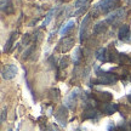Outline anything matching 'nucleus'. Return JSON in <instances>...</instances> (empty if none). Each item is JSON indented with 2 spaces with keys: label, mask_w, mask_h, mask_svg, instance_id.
I'll return each mask as SVG.
<instances>
[{
  "label": "nucleus",
  "mask_w": 131,
  "mask_h": 131,
  "mask_svg": "<svg viewBox=\"0 0 131 131\" xmlns=\"http://www.w3.org/2000/svg\"><path fill=\"white\" fill-rule=\"evenodd\" d=\"M96 74H97V79L92 80V84L96 85H112L119 80V77L117 74L100 69L98 67H96Z\"/></svg>",
  "instance_id": "1"
},
{
  "label": "nucleus",
  "mask_w": 131,
  "mask_h": 131,
  "mask_svg": "<svg viewBox=\"0 0 131 131\" xmlns=\"http://www.w3.org/2000/svg\"><path fill=\"white\" fill-rule=\"evenodd\" d=\"M118 1L119 0H101L100 3H97L94 6V10H92L94 16H97L98 14H107V12H109L118 4Z\"/></svg>",
  "instance_id": "2"
},
{
  "label": "nucleus",
  "mask_w": 131,
  "mask_h": 131,
  "mask_svg": "<svg viewBox=\"0 0 131 131\" xmlns=\"http://www.w3.org/2000/svg\"><path fill=\"white\" fill-rule=\"evenodd\" d=\"M125 15H126L125 9L120 7V9L114 10L113 12H111V14L106 17L104 21L107 22V24H115V23H118V22H120V19H122L123 17H125Z\"/></svg>",
  "instance_id": "3"
},
{
  "label": "nucleus",
  "mask_w": 131,
  "mask_h": 131,
  "mask_svg": "<svg viewBox=\"0 0 131 131\" xmlns=\"http://www.w3.org/2000/svg\"><path fill=\"white\" fill-rule=\"evenodd\" d=\"M67 117H68V111L66 106H61V107L57 109L56 114H55V119L56 122L61 125L62 127H64L67 125Z\"/></svg>",
  "instance_id": "4"
},
{
  "label": "nucleus",
  "mask_w": 131,
  "mask_h": 131,
  "mask_svg": "<svg viewBox=\"0 0 131 131\" xmlns=\"http://www.w3.org/2000/svg\"><path fill=\"white\" fill-rule=\"evenodd\" d=\"M17 72H18V69H17V66L16 64H7L3 68L1 74H3V78H4V79L11 80L16 77Z\"/></svg>",
  "instance_id": "5"
},
{
  "label": "nucleus",
  "mask_w": 131,
  "mask_h": 131,
  "mask_svg": "<svg viewBox=\"0 0 131 131\" xmlns=\"http://www.w3.org/2000/svg\"><path fill=\"white\" fill-rule=\"evenodd\" d=\"M118 38H119V40H122V41L131 44V30H130V27H129L127 24H123L122 27L119 28Z\"/></svg>",
  "instance_id": "6"
},
{
  "label": "nucleus",
  "mask_w": 131,
  "mask_h": 131,
  "mask_svg": "<svg viewBox=\"0 0 131 131\" xmlns=\"http://www.w3.org/2000/svg\"><path fill=\"white\" fill-rule=\"evenodd\" d=\"M100 117H101V113L96 107H85V111L83 112V115H81L84 120H88V119L97 120Z\"/></svg>",
  "instance_id": "7"
},
{
  "label": "nucleus",
  "mask_w": 131,
  "mask_h": 131,
  "mask_svg": "<svg viewBox=\"0 0 131 131\" xmlns=\"http://www.w3.org/2000/svg\"><path fill=\"white\" fill-rule=\"evenodd\" d=\"M92 97L96 102H111L113 98V95L108 91H95L92 94Z\"/></svg>",
  "instance_id": "8"
},
{
  "label": "nucleus",
  "mask_w": 131,
  "mask_h": 131,
  "mask_svg": "<svg viewBox=\"0 0 131 131\" xmlns=\"http://www.w3.org/2000/svg\"><path fill=\"white\" fill-rule=\"evenodd\" d=\"M79 95H80V89L75 88V89L69 94V96H67V98H66V102H64L66 107L73 109L75 106V101H77V98H78Z\"/></svg>",
  "instance_id": "9"
},
{
  "label": "nucleus",
  "mask_w": 131,
  "mask_h": 131,
  "mask_svg": "<svg viewBox=\"0 0 131 131\" xmlns=\"http://www.w3.org/2000/svg\"><path fill=\"white\" fill-rule=\"evenodd\" d=\"M74 45V38L72 37H64L60 42V50L61 52H67Z\"/></svg>",
  "instance_id": "10"
},
{
  "label": "nucleus",
  "mask_w": 131,
  "mask_h": 131,
  "mask_svg": "<svg viewBox=\"0 0 131 131\" xmlns=\"http://www.w3.org/2000/svg\"><path fill=\"white\" fill-rule=\"evenodd\" d=\"M118 111H119V104L117 103H106L102 107V112L106 113L107 115H112L114 113H117Z\"/></svg>",
  "instance_id": "11"
},
{
  "label": "nucleus",
  "mask_w": 131,
  "mask_h": 131,
  "mask_svg": "<svg viewBox=\"0 0 131 131\" xmlns=\"http://www.w3.org/2000/svg\"><path fill=\"white\" fill-rule=\"evenodd\" d=\"M90 21V15L86 14L85 15L84 19L81 21V24H80V29H79V37H80V41L83 42L84 41V38H85V30L88 28V23Z\"/></svg>",
  "instance_id": "12"
},
{
  "label": "nucleus",
  "mask_w": 131,
  "mask_h": 131,
  "mask_svg": "<svg viewBox=\"0 0 131 131\" xmlns=\"http://www.w3.org/2000/svg\"><path fill=\"white\" fill-rule=\"evenodd\" d=\"M74 24H75V21L74 19H69L67 23H64L63 26L61 27V29H60V35L61 37H64V35H67L68 33L72 30V29L74 28Z\"/></svg>",
  "instance_id": "13"
},
{
  "label": "nucleus",
  "mask_w": 131,
  "mask_h": 131,
  "mask_svg": "<svg viewBox=\"0 0 131 131\" xmlns=\"http://www.w3.org/2000/svg\"><path fill=\"white\" fill-rule=\"evenodd\" d=\"M95 56H96V58H97L98 61L108 62V49L107 47H100L97 51H96Z\"/></svg>",
  "instance_id": "14"
},
{
  "label": "nucleus",
  "mask_w": 131,
  "mask_h": 131,
  "mask_svg": "<svg viewBox=\"0 0 131 131\" xmlns=\"http://www.w3.org/2000/svg\"><path fill=\"white\" fill-rule=\"evenodd\" d=\"M107 30V22L106 21H101L94 26V34L98 35V34H102Z\"/></svg>",
  "instance_id": "15"
},
{
  "label": "nucleus",
  "mask_w": 131,
  "mask_h": 131,
  "mask_svg": "<svg viewBox=\"0 0 131 131\" xmlns=\"http://www.w3.org/2000/svg\"><path fill=\"white\" fill-rule=\"evenodd\" d=\"M1 11L6 12V15H10L14 12V6L11 0H3L1 1Z\"/></svg>",
  "instance_id": "16"
},
{
  "label": "nucleus",
  "mask_w": 131,
  "mask_h": 131,
  "mask_svg": "<svg viewBox=\"0 0 131 131\" xmlns=\"http://www.w3.org/2000/svg\"><path fill=\"white\" fill-rule=\"evenodd\" d=\"M56 12H57V7H53V9H51L49 12L46 14V16H45V19L42 21V24H41V27H46V26H49V23L51 22V19L53 18V16L56 15Z\"/></svg>",
  "instance_id": "17"
},
{
  "label": "nucleus",
  "mask_w": 131,
  "mask_h": 131,
  "mask_svg": "<svg viewBox=\"0 0 131 131\" xmlns=\"http://www.w3.org/2000/svg\"><path fill=\"white\" fill-rule=\"evenodd\" d=\"M16 38H17V32H12V33H11V35H10V38L6 40V42H5L4 52H7V51H10V50H11V46L14 45Z\"/></svg>",
  "instance_id": "18"
},
{
  "label": "nucleus",
  "mask_w": 131,
  "mask_h": 131,
  "mask_svg": "<svg viewBox=\"0 0 131 131\" xmlns=\"http://www.w3.org/2000/svg\"><path fill=\"white\" fill-rule=\"evenodd\" d=\"M119 56H120V53L113 47L108 52V62H118L119 63Z\"/></svg>",
  "instance_id": "19"
},
{
  "label": "nucleus",
  "mask_w": 131,
  "mask_h": 131,
  "mask_svg": "<svg viewBox=\"0 0 131 131\" xmlns=\"http://www.w3.org/2000/svg\"><path fill=\"white\" fill-rule=\"evenodd\" d=\"M119 63L122 66H131V57L129 55H126V53H120Z\"/></svg>",
  "instance_id": "20"
},
{
  "label": "nucleus",
  "mask_w": 131,
  "mask_h": 131,
  "mask_svg": "<svg viewBox=\"0 0 131 131\" xmlns=\"http://www.w3.org/2000/svg\"><path fill=\"white\" fill-rule=\"evenodd\" d=\"M80 58H81V49H80V47H75L74 53H73V56H72V60L74 62V64H78V63H79Z\"/></svg>",
  "instance_id": "21"
},
{
  "label": "nucleus",
  "mask_w": 131,
  "mask_h": 131,
  "mask_svg": "<svg viewBox=\"0 0 131 131\" xmlns=\"http://www.w3.org/2000/svg\"><path fill=\"white\" fill-rule=\"evenodd\" d=\"M68 61H69V58L67 56H64L63 58L61 60V62H60V68L61 69H63V68H66L67 66H68Z\"/></svg>",
  "instance_id": "22"
},
{
  "label": "nucleus",
  "mask_w": 131,
  "mask_h": 131,
  "mask_svg": "<svg viewBox=\"0 0 131 131\" xmlns=\"http://www.w3.org/2000/svg\"><path fill=\"white\" fill-rule=\"evenodd\" d=\"M107 130L108 131H120L119 127H118L113 122H109V124H108V126H107Z\"/></svg>",
  "instance_id": "23"
},
{
  "label": "nucleus",
  "mask_w": 131,
  "mask_h": 131,
  "mask_svg": "<svg viewBox=\"0 0 131 131\" xmlns=\"http://www.w3.org/2000/svg\"><path fill=\"white\" fill-rule=\"evenodd\" d=\"M41 130H42V131H60V129L57 127L56 124H52V125H50V126L45 127V129H42V127H41Z\"/></svg>",
  "instance_id": "24"
},
{
  "label": "nucleus",
  "mask_w": 131,
  "mask_h": 131,
  "mask_svg": "<svg viewBox=\"0 0 131 131\" xmlns=\"http://www.w3.org/2000/svg\"><path fill=\"white\" fill-rule=\"evenodd\" d=\"M34 47H35V45H33V46H30V47H28L26 51H24V53H23V58H28L29 57V55L33 52V50H34Z\"/></svg>",
  "instance_id": "25"
},
{
  "label": "nucleus",
  "mask_w": 131,
  "mask_h": 131,
  "mask_svg": "<svg viewBox=\"0 0 131 131\" xmlns=\"http://www.w3.org/2000/svg\"><path fill=\"white\" fill-rule=\"evenodd\" d=\"M51 97L55 98V100H58V98H60V91L57 89H52L51 90Z\"/></svg>",
  "instance_id": "26"
},
{
  "label": "nucleus",
  "mask_w": 131,
  "mask_h": 131,
  "mask_svg": "<svg viewBox=\"0 0 131 131\" xmlns=\"http://www.w3.org/2000/svg\"><path fill=\"white\" fill-rule=\"evenodd\" d=\"M29 40H30V35H29V34H24L23 40H22V44H23L24 46H27V44L29 42Z\"/></svg>",
  "instance_id": "27"
},
{
  "label": "nucleus",
  "mask_w": 131,
  "mask_h": 131,
  "mask_svg": "<svg viewBox=\"0 0 131 131\" xmlns=\"http://www.w3.org/2000/svg\"><path fill=\"white\" fill-rule=\"evenodd\" d=\"M5 119H6V108H3V111H1V123H4Z\"/></svg>",
  "instance_id": "28"
},
{
  "label": "nucleus",
  "mask_w": 131,
  "mask_h": 131,
  "mask_svg": "<svg viewBox=\"0 0 131 131\" xmlns=\"http://www.w3.org/2000/svg\"><path fill=\"white\" fill-rule=\"evenodd\" d=\"M126 98H127V101H129V102L131 103V94H129V95H127V96H126Z\"/></svg>",
  "instance_id": "29"
},
{
  "label": "nucleus",
  "mask_w": 131,
  "mask_h": 131,
  "mask_svg": "<svg viewBox=\"0 0 131 131\" xmlns=\"http://www.w3.org/2000/svg\"><path fill=\"white\" fill-rule=\"evenodd\" d=\"M129 125H130V130H131V120H130V123H129Z\"/></svg>",
  "instance_id": "30"
},
{
  "label": "nucleus",
  "mask_w": 131,
  "mask_h": 131,
  "mask_svg": "<svg viewBox=\"0 0 131 131\" xmlns=\"http://www.w3.org/2000/svg\"><path fill=\"white\" fill-rule=\"evenodd\" d=\"M9 131H12V130H11V129H10V130H9Z\"/></svg>",
  "instance_id": "31"
}]
</instances>
